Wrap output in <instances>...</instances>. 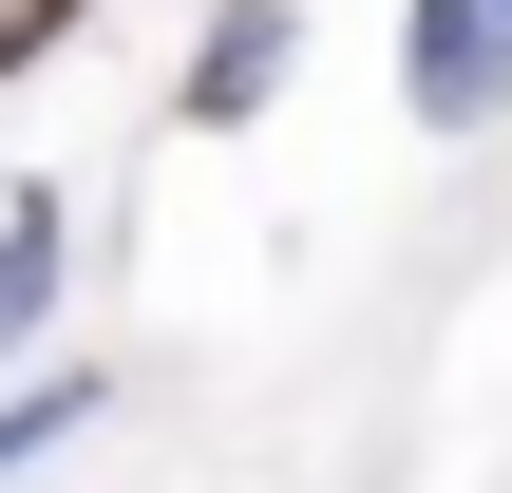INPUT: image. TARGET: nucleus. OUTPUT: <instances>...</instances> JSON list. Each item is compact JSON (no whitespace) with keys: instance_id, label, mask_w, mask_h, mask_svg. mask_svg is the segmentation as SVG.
<instances>
[{"instance_id":"f257e3e1","label":"nucleus","mask_w":512,"mask_h":493,"mask_svg":"<svg viewBox=\"0 0 512 493\" xmlns=\"http://www.w3.org/2000/svg\"><path fill=\"white\" fill-rule=\"evenodd\" d=\"M399 95H418L437 133L512 114V0H418V19H399Z\"/></svg>"},{"instance_id":"f03ea898","label":"nucleus","mask_w":512,"mask_h":493,"mask_svg":"<svg viewBox=\"0 0 512 493\" xmlns=\"http://www.w3.org/2000/svg\"><path fill=\"white\" fill-rule=\"evenodd\" d=\"M285 57H304V0H228V19H209V57H190V95H171V114H190V133H247V114H266V95H285Z\"/></svg>"},{"instance_id":"7ed1b4c3","label":"nucleus","mask_w":512,"mask_h":493,"mask_svg":"<svg viewBox=\"0 0 512 493\" xmlns=\"http://www.w3.org/2000/svg\"><path fill=\"white\" fill-rule=\"evenodd\" d=\"M38 304H57V209H38V190H19V209H0V342H19V323H38Z\"/></svg>"},{"instance_id":"20e7f679","label":"nucleus","mask_w":512,"mask_h":493,"mask_svg":"<svg viewBox=\"0 0 512 493\" xmlns=\"http://www.w3.org/2000/svg\"><path fill=\"white\" fill-rule=\"evenodd\" d=\"M76 418H95V380H19V399H0V475H19V456H57Z\"/></svg>"},{"instance_id":"39448f33","label":"nucleus","mask_w":512,"mask_h":493,"mask_svg":"<svg viewBox=\"0 0 512 493\" xmlns=\"http://www.w3.org/2000/svg\"><path fill=\"white\" fill-rule=\"evenodd\" d=\"M76 19H95V0H0V76H19L38 38H76Z\"/></svg>"}]
</instances>
